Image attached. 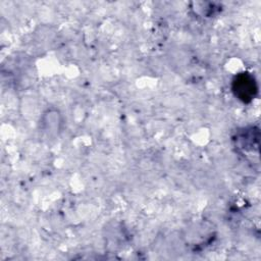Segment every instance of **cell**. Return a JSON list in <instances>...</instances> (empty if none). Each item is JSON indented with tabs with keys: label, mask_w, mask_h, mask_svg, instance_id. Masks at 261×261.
I'll return each mask as SVG.
<instances>
[{
	"label": "cell",
	"mask_w": 261,
	"mask_h": 261,
	"mask_svg": "<svg viewBox=\"0 0 261 261\" xmlns=\"http://www.w3.org/2000/svg\"><path fill=\"white\" fill-rule=\"evenodd\" d=\"M233 91L239 99L243 101L251 100L256 92L254 79L249 74H240L233 81Z\"/></svg>",
	"instance_id": "obj_1"
}]
</instances>
